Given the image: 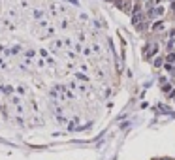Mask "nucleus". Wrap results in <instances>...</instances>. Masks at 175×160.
Returning <instances> with one entry per match:
<instances>
[{
  "label": "nucleus",
  "mask_w": 175,
  "mask_h": 160,
  "mask_svg": "<svg viewBox=\"0 0 175 160\" xmlns=\"http://www.w3.org/2000/svg\"><path fill=\"white\" fill-rule=\"evenodd\" d=\"M162 11H164L162 8H154V11H153V13H154V15H162Z\"/></svg>",
  "instance_id": "1"
},
{
  "label": "nucleus",
  "mask_w": 175,
  "mask_h": 160,
  "mask_svg": "<svg viewBox=\"0 0 175 160\" xmlns=\"http://www.w3.org/2000/svg\"><path fill=\"white\" fill-rule=\"evenodd\" d=\"M2 91H4L6 94H11V87H2Z\"/></svg>",
  "instance_id": "2"
},
{
  "label": "nucleus",
  "mask_w": 175,
  "mask_h": 160,
  "mask_svg": "<svg viewBox=\"0 0 175 160\" xmlns=\"http://www.w3.org/2000/svg\"><path fill=\"white\" fill-rule=\"evenodd\" d=\"M68 2H72V4H75V6L79 4V2H77V0H68Z\"/></svg>",
  "instance_id": "3"
}]
</instances>
